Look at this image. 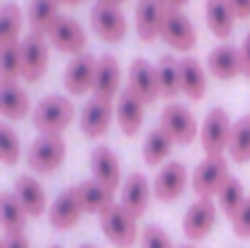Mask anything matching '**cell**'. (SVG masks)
I'll return each mask as SVG.
<instances>
[{"mask_svg": "<svg viewBox=\"0 0 250 248\" xmlns=\"http://www.w3.org/2000/svg\"><path fill=\"white\" fill-rule=\"evenodd\" d=\"M229 154H231V161L236 163L250 161V117H243L233 124L231 139H229Z\"/></svg>", "mask_w": 250, "mask_h": 248, "instance_id": "d6a6232c", "label": "cell"}, {"mask_svg": "<svg viewBox=\"0 0 250 248\" xmlns=\"http://www.w3.org/2000/svg\"><path fill=\"white\" fill-rule=\"evenodd\" d=\"M51 248H61V246H51Z\"/></svg>", "mask_w": 250, "mask_h": 248, "instance_id": "c3c4849f", "label": "cell"}, {"mask_svg": "<svg viewBox=\"0 0 250 248\" xmlns=\"http://www.w3.org/2000/svg\"><path fill=\"white\" fill-rule=\"evenodd\" d=\"M231 173L224 156H207L192 173V190L197 192V200H211L219 197L221 187L229 182Z\"/></svg>", "mask_w": 250, "mask_h": 248, "instance_id": "277c9868", "label": "cell"}, {"mask_svg": "<svg viewBox=\"0 0 250 248\" xmlns=\"http://www.w3.org/2000/svg\"><path fill=\"white\" fill-rule=\"evenodd\" d=\"M20 27H22V10L15 2H5L0 7V51L17 44L20 37Z\"/></svg>", "mask_w": 250, "mask_h": 248, "instance_id": "f546056e", "label": "cell"}, {"mask_svg": "<svg viewBox=\"0 0 250 248\" xmlns=\"http://www.w3.org/2000/svg\"><path fill=\"white\" fill-rule=\"evenodd\" d=\"M151 195H153V187L148 185L146 175L144 173H131L124 185H122V207L134 217V219H141L146 212H148V204H151Z\"/></svg>", "mask_w": 250, "mask_h": 248, "instance_id": "7c38bea8", "label": "cell"}, {"mask_svg": "<svg viewBox=\"0 0 250 248\" xmlns=\"http://www.w3.org/2000/svg\"><path fill=\"white\" fill-rule=\"evenodd\" d=\"M229 7L233 10V15L238 20H248L250 17V0H226Z\"/></svg>", "mask_w": 250, "mask_h": 248, "instance_id": "f35d334b", "label": "cell"}, {"mask_svg": "<svg viewBox=\"0 0 250 248\" xmlns=\"http://www.w3.org/2000/svg\"><path fill=\"white\" fill-rule=\"evenodd\" d=\"M22 158V146L17 139V132L0 122V163L2 165H17Z\"/></svg>", "mask_w": 250, "mask_h": 248, "instance_id": "d590c367", "label": "cell"}, {"mask_svg": "<svg viewBox=\"0 0 250 248\" xmlns=\"http://www.w3.org/2000/svg\"><path fill=\"white\" fill-rule=\"evenodd\" d=\"M90 24L95 29V34L102 39V42H109V44H117L126 37V17L122 15L119 7H109V5H95L90 10Z\"/></svg>", "mask_w": 250, "mask_h": 248, "instance_id": "ba28073f", "label": "cell"}, {"mask_svg": "<svg viewBox=\"0 0 250 248\" xmlns=\"http://www.w3.org/2000/svg\"><path fill=\"white\" fill-rule=\"evenodd\" d=\"M161 37L177 51H192L197 44V32L194 24L189 22V17L182 10H167L166 20H163V29Z\"/></svg>", "mask_w": 250, "mask_h": 248, "instance_id": "8fae6325", "label": "cell"}, {"mask_svg": "<svg viewBox=\"0 0 250 248\" xmlns=\"http://www.w3.org/2000/svg\"><path fill=\"white\" fill-rule=\"evenodd\" d=\"M231 224H233V234L238 239H250V197L243 202L238 214L231 219Z\"/></svg>", "mask_w": 250, "mask_h": 248, "instance_id": "74e56055", "label": "cell"}, {"mask_svg": "<svg viewBox=\"0 0 250 248\" xmlns=\"http://www.w3.org/2000/svg\"><path fill=\"white\" fill-rule=\"evenodd\" d=\"M207 68L216 81H233L236 76H243V61H241V49L231 44H221L209 51L207 56Z\"/></svg>", "mask_w": 250, "mask_h": 248, "instance_id": "2e32d148", "label": "cell"}, {"mask_svg": "<svg viewBox=\"0 0 250 248\" xmlns=\"http://www.w3.org/2000/svg\"><path fill=\"white\" fill-rule=\"evenodd\" d=\"M61 2H66V5H78V2H83V0H61Z\"/></svg>", "mask_w": 250, "mask_h": 248, "instance_id": "ee69618b", "label": "cell"}, {"mask_svg": "<svg viewBox=\"0 0 250 248\" xmlns=\"http://www.w3.org/2000/svg\"><path fill=\"white\" fill-rule=\"evenodd\" d=\"M0 248H5V241H0Z\"/></svg>", "mask_w": 250, "mask_h": 248, "instance_id": "bcb514c9", "label": "cell"}, {"mask_svg": "<svg viewBox=\"0 0 250 248\" xmlns=\"http://www.w3.org/2000/svg\"><path fill=\"white\" fill-rule=\"evenodd\" d=\"M49 42L63 51V54H83L85 44H87V37H85V29L78 24V20L73 17H59L56 24L51 27V32L46 34Z\"/></svg>", "mask_w": 250, "mask_h": 248, "instance_id": "4fadbf2b", "label": "cell"}, {"mask_svg": "<svg viewBox=\"0 0 250 248\" xmlns=\"http://www.w3.org/2000/svg\"><path fill=\"white\" fill-rule=\"evenodd\" d=\"M141 248H175V246H172L170 236L161 226L148 224V226L141 229Z\"/></svg>", "mask_w": 250, "mask_h": 248, "instance_id": "8d00e7d4", "label": "cell"}, {"mask_svg": "<svg viewBox=\"0 0 250 248\" xmlns=\"http://www.w3.org/2000/svg\"><path fill=\"white\" fill-rule=\"evenodd\" d=\"M161 129H166L167 136L175 141V144H192L197 139V122H194V114L185 107V105H177V102H170L163 107L161 112Z\"/></svg>", "mask_w": 250, "mask_h": 248, "instance_id": "8992f818", "label": "cell"}, {"mask_svg": "<svg viewBox=\"0 0 250 248\" xmlns=\"http://www.w3.org/2000/svg\"><path fill=\"white\" fill-rule=\"evenodd\" d=\"M76 117V107L63 95H49L32 110V122L39 134H56L61 136Z\"/></svg>", "mask_w": 250, "mask_h": 248, "instance_id": "6da1fadb", "label": "cell"}, {"mask_svg": "<svg viewBox=\"0 0 250 248\" xmlns=\"http://www.w3.org/2000/svg\"><path fill=\"white\" fill-rule=\"evenodd\" d=\"M78 248H97V246H92V244H83V246H78Z\"/></svg>", "mask_w": 250, "mask_h": 248, "instance_id": "f6af8a7d", "label": "cell"}, {"mask_svg": "<svg viewBox=\"0 0 250 248\" xmlns=\"http://www.w3.org/2000/svg\"><path fill=\"white\" fill-rule=\"evenodd\" d=\"M180 90L192 102H199L207 95V73H204L202 64L194 61L192 56L180 59Z\"/></svg>", "mask_w": 250, "mask_h": 248, "instance_id": "484cf974", "label": "cell"}, {"mask_svg": "<svg viewBox=\"0 0 250 248\" xmlns=\"http://www.w3.org/2000/svg\"><path fill=\"white\" fill-rule=\"evenodd\" d=\"M76 197L81 202L83 214H102L107 207L114 204V192L109 187H104L102 182L92 180H83L81 185H76Z\"/></svg>", "mask_w": 250, "mask_h": 248, "instance_id": "cb8c5ba5", "label": "cell"}, {"mask_svg": "<svg viewBox=\"0 0 250 248\" xmlns=\"http://www.w3.org/2000/svg\"><path fill=\"white\" fill-rule=\"evenodd\" d=\"M90 170H92V178L97 182H102L104 187H109L112 192L119 187L122 182V165H119V158L114 156L112 149L107 146H97L90 156Z\"/></svg>", "mask_w": 250, "mask_h": 248, "instance_id": "7402d4cb", "label": "cell"}, {"mask_svg": "<svg viewBox=\"0 0 250 248\" xmlns=\"http://www.w3.org/2000/svg\"><path fill=\"white\" fill-rule=\"evenodd\" d=\"M59 5H61V0H32L29 2V12H27L32 32L46 37L51 32V27L56 24V20L61 17L59 15Z\"/></svg>", "mask_w": 250, "mask_h": 248, "instance_id": "f1b7e54d", "label": "cell"}, {"mask_svg": "<svg viewBox=\"0 0 250 248\" xmlns=\"http://www.w3.org/2000/svg\"><path fill=\"white\" fill-rule=\"evenodd\" d=\"M163 5H166L167 10H180V7H185L189 0H161Z\"/></svg>", "mask_w": 250, "mask_h": 248, "instance_id": "b9f144b4", "label": "cell"}, {"mask_svg": "<svg viewBox=\"0 0 250 248\" xmlns=\"http://www.w3.org/2000/svg\"><path fill=\"white\" fill-rule=\"evenodd\" d=\"M32 112L29 95L20 88V83L0 81V114L10 122L24 119Z\"/></svg>", "mask_w": 250, "mask_h": 248, "instance_id": "d4e9b609", "label": "cell"}, {"mask_svg": "<svg viewBox=\"0 0 250 248\" xmlns=\"http://www.w3.org/2000/svg\"><path fill=\"white\" fill-rule=\"evenodd\" d=\"M214 224H216V204H214V200H202L199 197L187 209V214L182 219V234L189 241H204L209 236V231L214 229Z\"/></svg>", "mask_w": 250, "mask_h": 248, "instance_id": "30bf717a", "label": "cell"}, {"mask_svg": "<svg viewBox=\"0 0 250 248\" xmlns=\"http://www.w3.org/2000/svg\"><path fill=\"white\" fill-rule=\"evenodd\" d=\"M241 61H243V76L250 78V32L246 34V39L241 44Z\"/></svg>", "mask_w": 250, "mask_h": 248, "instance_id": "ab89813d", "label": "cell"}, {"mask_svg": "<svg viewBox=\"0 0 250 248\" xmlns=\"http://www.w3.org/2000/svg\"><path fill=\"white\" fill-rule=\"evenodd\" d=\"M22 78V44H12L0 51V81L17 83Z\"/></svg>", "mask_w": 250, "mask_h": 248, "instance_id": "e575fe53", "label": "cell"}, {"mask_svg": "<svg viewBox=\"0 0 250 248\" xmlns=\"http://www.w3.org/2000/svg\"><path fill=\"white\" fill-rule=\"evenodd\" d=\"M180 248H194V246H180Z\"/></svg>", "mask_w": 250, "mask_h": 248, "instance_id": "7dc6e473", "label": "cell"}, {"mask_svg": "<svg viewBox=\"0 0 250 248\" xmlns=\"http://www.w3.org/2000/svg\"><path fill=\"white\" fill-rule=\"evenodd\" d=\"M22 44V78L27 83H39L49 68V44L42 34L29 32Z\"/></svg>", "mask_w": 250, "mask_h": 248, "instance_id": "52a82bcc", "label": "cell"}, {"mask_svg": "<svg viewBox=\"0 0 250 248\" xmlns=\"http://www.w3.org/2000/svg\"><path fill=\"white\" fill-rule=\"evenodd\" d=\"M187 168L180 161H172L166 163L161 168V173L156 175L153 180V195L161 200V202H175L182 197L185 187H187Z\"/></svg>", "mask_w": 250, "mask_h": 248, "instance_id": "5bb4252c", "label": "cell"}, {"mask_svg": "<svg viewBox=\"0 0 250 248\" xmlns=\"http://www.w3.org/2000/svg\"><path fill=\"white\" fill-rule=\"evenodd\" d=\"M112 102H104V100H87L81 110V132L90 139H97V136H104L109 132V124H112Z\"/></svg>", "mask_w": 250, "mask_h": 248, "instance_id": "ac0fdd59", "label": "cell"}, {"mask_svg": "<svg viewBox=\"0 0 250 248\" xmlns=\"http://www.w3.org/2000/svg\"><path fill=\"white\" fill-rule=\"evenodd\" d=\"M124 0H97V5H109V7H119Z\"/></svg>", "mask_w": 250, "mask_h": 248, "instance_id": "7bdbcfd3", "label": "cell"}, {"mask_svg": "<svg viewBox=\"0 0 250 248\" xmlns=\"http://www.w3.org/2000/svg\"><path fill=\"white\" fill-rule=\"evenodd\" d=\"M81 214H83V209L76 197V187H68L54 200V204L49 209V224L56 231H68L81 222Z\"/></svg>", "mask_w": 250, "mask_h": 248, "instance_id": "ffe728a7", "label": "cell"}, {"mask_svg": "<svg viewBox=\"0 0 250 248\" xmlns=\"http://www.w3.org/2000/svg\"><path fill=\"white\" fill-rule=\"evenodd\" d=\"M24 222L27 214L17 202L15 192H0V229L7 236H20L24 234Z\"/></svg>", "mask_w": 250, "mask_h": 248, "instance_id": "4316f807", "label": "cell"}, {"mask_svg": "<svg viewBox=\"0 0 250 248\" xmlns=\"http://www.w3.org/2000/svg\"><path fill=\"white\" fill-rule=\"evenodd\" d=\"M204 12H207V24H209L211 34L219 39H229L233 32V22H236V15L229 7V2L226 0H207Z\"/></svg>", "mask_w": 250, "mask_h": 248, "instance_id": "83f0119b", "label": "cell"}, {"mask_svg": "<svg viewBox=\"0 0 250 248\" xmlns=\"http://www.w3.org/2000/svg\"><path fill=\"white\" fill-rule=\"evenodd\" d=\"M144 105H153L161 97L158 71L146 59H134L129 66V85H126Z\"/></svg>", "mask_w": 250, "mask_h": 248, "instance_id": "9c48e42d", "label": "cell"}, {"mask_svg": "<svg viewBox=\"0 0 250 248\" xmlns=\"http://www.w3.org/2000/svg\"><path fill=\"white\" fill-rule=\"evenodd\" d=\"M172 144H175V141L167 136L166 129L156 127V129L148 134L146 144H144V161H146V165L156 168V165L163 163L167 156H170V151H172Z\"/></svg>", "mask_w": 250, "mask_h": 248, "instance_id": "1f68e13d", "label": "cell"}, {"mask_svg": "<svg viewBox=\"0 0 250 248\" xmlns=\"http://www.w3.org/2000/svg\"><path fill=\"white\" fill-rule=\"evenodd\" d=\"M167 7L161 0H139L136 2V34L141 42H153L161 37Z\"/></svg>", "mask_w": 250, "mask_h": 248, "instance_id": "e0dca14e", "label": "cell"}, {"mask_svg": "<svg viewBox=\"0 0 250 248\" xmlns=\"http://www.w3.org/2000/svg\"><path fill=\"white\" fill-rule=\"evenodd\" d=\"M100 229L107 236V241L117 248H134L139 241L136 219L122 204H112L100 214Z\"/></svg>", "mask_w": 250, "mask_h": 248, "instance_id": "7a4b0ae2", "label": "cell"}, {"mask_svg": "<svg viewBox=\"0 0 250 248\" xmlns=\"http://www.w3.org/2000/svg\"><path fill=\"white\" fill-rule=\"evenodd\" d=\"M12 192H15L17 202L22 204L27 217H42L46 212V192H44V187L39 185L37 178L20 175L15 180V190Z\"/></svg>", "mask_w": 250, "mask_h": 248, "instance_id": "603a6c76", "label": "cell"}, {"mask_svg": "<svg viewBox=\"0 0 250 248\" xmlns=\"http://www.w3.org/2000/svg\"><path fill=\"white\" fill-rule=\"evenodd\" d=\"M5 248H32V246H29V239L24 234H20V236H7Z\"/></svg>", "mask_w": 250, "mask_h": 248, "instance_id": "60d3db41", "label": "cell"}, {"mask_svg": "<svg viewBox=\"0 0 250 248\" xmlns=\"http://www.w3.org/2000/svg\"><path fill=\"white\" fill-rule=\"evenodd\" d=\"M231 119L226 114V110L221 107H214L204 124H202V132H199V141H202V149L207 156H224V151H229V139H231Z\"/></svg>", "mask_w": 250, "mask_h": 248, "instance_id": "5b68a950", "label": "cell"}, {"mask_svg": "<svg viewBox=\"0 0 250 248\" xmlns=\"http://www.w3.org/2000/svg\"><path fill=\"white\" fill-rule=\"evenodd\" d=\"M144 110L146 105L129 90L124 88L117 97V122H119V129L124 136H136L141 132V124H144Z\"/></svg>", "mask_w": 250, "mask_h": 248, "instance_id": "d6986e66", "label": "cell"}, {"mask_svg": "<svg viewBox=\"0 0 250 248\" xmlns=\"http://www.w3.org/2000/svg\"><path fill=\"white\" fill-rule=\"evenodd\" d=\"M95 73H97V59L83 51L68 64L63 73V85L71 95H85L95 85Z\"/></svg>", "mask_w": 250, "mask_h": 248, "instance_id": "9a60e30c", "label": "cell"}, {"mask_svg": "<svg viewBox=\"0 0 250 248\" xmlns=\"http://www.w3.org/2000/svg\"><path fill=\"white\" fill-rule=\"evenodd\" d=\"M156 71H158L161 97L172 100L175 95H180V92H182V90H180V61H177L175 56H170V54L161 56V61H158Z\"/></svg>", "mask_w": 250, "mask_h": 248, "instance_id": "4dcf8cb0", "label": "cell"}, {"mask_svg": "<svg viewBox=\"0 0 250 248\" xmlns=\"http://www.w3.org/2000/svg\"><path fill=\"white\" fill-rule=\"evenodd\" d=\"M63 161H66V144L56 134H39L27 151V165L34 173L51 175L63 165Z\"/></svg>", "mask_w": 250, "mask_h": 248, "instance_id": "3957f363", "label": "cell"}, {"mask_svg": "<svg viewBox=\"0 0 250 248\" xmlns=\"http://www.w3.org/2000/svg\"><path fill=\"white\" fill-rule=\"evenodd\" d=\"M246 200H248V197H246L243 182L231 175L229 182H226V185L221 187V192H219V207H221V212H224L229 219H233V217L238 214V209L243 207Z\"/></svg>", "mask_w": 250, "mask_h": 248, "instance_id": "836d02e7", "label": "cell"}, {"mask_svg": "<svg viewBox=\"0 0 250 248\" xmlns=\"http://www.w3.org/2000/svg\"><path fill=\"white\" fill-rule=\"evenodd\" d=\"M119 78H122V71L112 54H104L102 59H97V73L92 85L95 97L104 102H112L114 97H119Z\"/></svg>", "mask_w": 250, "mask_h": 248, "instance_id": "44dd1931", "label": "cell"}]
</instances>
